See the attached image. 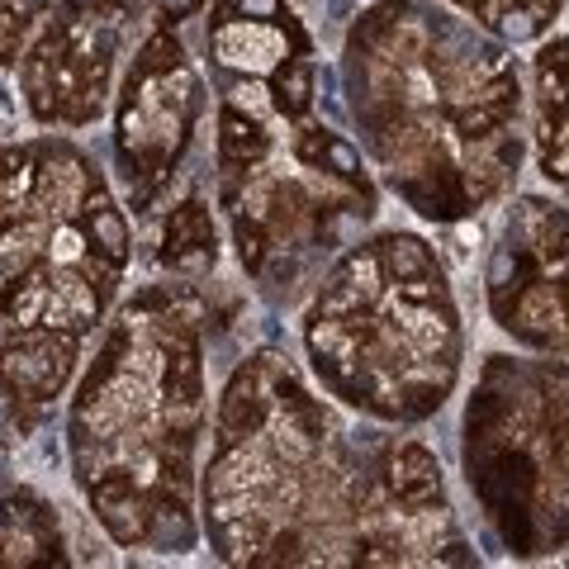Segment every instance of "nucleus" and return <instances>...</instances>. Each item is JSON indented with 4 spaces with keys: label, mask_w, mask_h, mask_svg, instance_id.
Masks as SVG:
<instances>
[{
    "label": "nucleus",
    "mask_w": 569,
    "mask_h": 569,
    "mask_svg": "<svg viewBox=\"0 0 569 569\" xmlns=\"http://www.w3.org/2000/svg\"><path fill=\"white\" fill-rule=\"evenodd\" d=\"M71 356H77V337L71 332L20 328V332H6V342H0V376H6L10 395L43 403L67 385Z\"/></svg>",
    "instance_id": "nucleus-1"
},
{
    "label": "nucleus",
    "mask_w": 569,
    "mask_h": 569,
    "mask_svg": "<svg viewBox=\"0 0 569 569\" xmlns=\"http://www.w3.org/2000/svg\"><path fill=\"white\" fill-rule=\"evenodd\" d=\"M91 503H96V518L104 522V531H110L119 546L148 541V503L152 498H142L138 479L129 470H104L91 485Z\"/></svg>",
    "instance_id": "nucleus-2"
},
{
    "label": "nucleus",
    "mask_w": 569,
    "mask_h": 569,
    "mask_svg": "<svg viewBox=\"0 0 569 569\" xmlns=\"http://www.w3.org/2000/svg\"><path fill=\"white\" fill-rule=\"evenodd\" d=\"M162 261L181 276H204L213 266V223L204 204L186 200L171 209L167 233H162Z\"/></svg>",
    "instance_id": "nucleus-3"
},
{
    "label": "nucleus",
    "mask_w": 569,
    "mask_h": 569,
    "mask_svg": "<svg viewBox=\"0 0 569 569\" xmlns=\"http://www.w3.org/2000/svg\"><path fill=\"white\" fill-rule=\"evenodd\" d=\"M100 290L91 284V276L81 271V266H62L58 276H52V290H48V309H43V328L52 332H86L100 318Z\"/></svg>",
    "instance_id": "nucleus-4"
},
{
    "label": "nucleus",
    "mask_w": 569,
    "mask_h": 569,
    "mask_svg": "<svg viewBox=\"0 0 569 569\" xmlns=\"http://www.w3.org/2000/svg\"><path fill=\"white\" fill-rule=\"evenodd\" d=\"M512 110H518V81L508 77V71H498L493 81L485 86H475V96L470 104H447V114L456 123V133H466V138H493V133H503V123L512 119Z\"/></svg>",
    "instance_id": "nucleus-5"
},
{
    "label": "nucleus",
    "mask_w": 569,
    "mask_h": 569,
    "mask_svg": "<svg viewBox=\"0 0 569 569\" xmlns=\"http://www.w3.org/2000/svg\"><path fill=\"white\" fill-rule=\"evenodd\" d=\"M162 395H167L171 432L186 441V437L194 432V422H200V347H194L190 337H181V347L171 351V366H167Z\"/></svg>",
    "instance_id": "nucleus-6"
},
{
    "label": "nucleus",
    "mask_w": 569,
    "mask_h": 569,
    "mask_svg": "<svg viewBox=\"0 0 569 569\" xmlns=\"http://www.w3.org/2000/svg\"><path fill=\"white\" fill-rule=\"evenodd\" d=\"M67 58V29L52 24L39 43L24 52V96H29V110L39 119L58 114V71Z\"/></svg>",
    "instance_id": "nucleus-7"
},
{
    "label": "nucleus",
    "mask_w": 569,
    "mask_h": 569,
    "mask_svg": "<svg viewBox=\"0 0 569 569\" xmlns=\"http://www.w3.org/2000/svg\"><path fill=\"white\" fill-rule=\"evenodd\" d=\"M33 190H39V200L58 213V219H71V213H81L86 194L96 190V181H91V171H86L81 157H71L67 148H58V152H48V162L39 167Z\"/></svg>",
    "instance_id": "nucleus-8"
},
{
    "label": "nucleus",
    "mask_w": 569,
    "mask_h": 569,
    "mask_svg": "<svg viewBox=\"0 0 569 569\" xmlns=\"http://www.w3.org/2000/svg\"><path fill=\"white\" fill-rule=\"evenodd\" d=\"M503 328H512L518 337H527V342L537 347H550L565 337V309H560V290H550V284L531 280L527 290L512 299V309L503 318Z\"/></svg>",
    "instance_id": "nucleus-9"
},
{
    "label": "nucleus",
    "mask_w": 569,
    "mask_h": 569,
    "mask_svg": "<svg viewBox=\"0 0 569 569\" xmlns=\"http://www.w3.org/2000/svg\"><path fill=\"white\" fill-rule=\"evenodd\" d=\"M399 190L418 213H427V219H460V213L470 209V194H466L460 171H447L441 162L418 171V176H403Z\"/></svg>",
    "instance_id": "nucleus-10"
},
{
    "label": "nucleus",
    "mask_w": 569,
    "mask_h": 569,
    "mask_svg": "<svg viewBox=\"0 0 569 569\" xmlns=\"http://www.w3.org/2000/svg\"><path fill=\"white\" fill-rule=\"evenodd\" d=\"M213 52L228 67H280V39L261 20H223L213 29Z\"/></svg>",
    "instance_id": "nucleus-11"
},
{
    "label": "nucleus",
    "mask_w": 569,
    "mask_h": 569,
    "mask_svg": "<svg viewBox=\"0 0 569 569\" xmlns=\"http://www.w3.org/2000/svg\"><path fill=\"white\" fill-rule=\"evenodd\" d=\"M266 422V389H261V370L242 366L233 380H228V395L219 408V432L223 441H247Z\"/></svg>",
    "instance_id": "nucleus-12"
},
{
    "label": "nucleus",
    "mask_w": 569,
    "mask_h": 569,
    "mask_svg": "<svg viewBox=\"0 0 569 569\" xmlns=\"http://www.w3.org/2000/svg\"><path fill=\"white\" fill-rule=\"evenodd\" d=\"M81 238L96 257H110L119 266L129 257V223H123V213L114 209V200L100 186L86 194V204H81Z\"/></svg>",
    "instance_id": "nucleus-13"
},
{
    "label": "nucleus",
    "mask_w": 569,
    "mask_h": 569,
    "mask_svg": "<svg viewBox=\"0 0 569 569\" xmlns=\"http://www.w3.org/2000/svg\"><path fill=\"white\" fill-rule=\"evenodd\" d=\"M531 280H537V252L508 238V242L493 252V266H489V305H493V313H498V323L508 318L512 299H518Z\"/></svg>",
    "instance_id": "nucleus-14"
},
{
    "label": "nucleus",
    "mask_w": 569,
    "mask_h": 569,
    "mask_svg": "<svg viewBox=\"0 0 569 569\" xmlns=\"http://www.w3.org/2000/svg\"><path fill=\"white\" fill-rule=\"evenodd\" d=\"M389 489H395V498H399V503H408V508L432 503V498L441 493L437 456L427 447H403L395 460H389Z\"/></svg>",
    "instance_id": "nucleus-15"
},
{
    "label": "nucleus",
    "mask_w": 569,
    "mask_h": 569,
    "mask_svg": "<svg viewBox=\"0 0 569 569\" xmlns=\"http://www.w3.org/2000/svg\"><path fill=\"white\" fill-rule=\"evenodd\" d=\"M48 290H52V276H48V266H39V261H33L29 271H20L14 280H6V284H0V313H6L10 323H20V328L43 323Z\"/></svg>",
    "instance_id": "nucleus-16"
},
{
    "label": "nucleus",
    "mask_w": 569,
    "mask_h": 569,
    "mask_svg": "<svg viewBox=\"0 0 569 569\" xmlns=\"http://www.w3.org/2000/svg\"><path fill=\"white\" fill-rule=\"evenodd\" d=\"M219 152L228 167H257L266 152H271V138L261 133V123L252 114H242L238 104H228L219 119Z\"/></svg>",
    "instance_id": "nucleus-17"
},
{
    "label": "nucleus",
    "mask_w": 569,
    "mask_h": 569,
    "mask_svg": "<svg viewBox=\"0 0 569 569\" xmlns=\"http://www.w3.org/2000/svg\"><path fill=\"white\" fill-rule=\"evenodd\" d=\"M299 157H305L309 167H323L332 176H342V181H361V157H356L351 142H342L337 133L305 129V138H299Z\"/></svg>",
    "instance_id": "nucleus-18"
},
{
    "label": "nucleus",
    "mask_w": 569,
    "mask_h": 569,
    "mask_svg": "<svg viewBox=\"0 0 569 569\" xmlns=\"http://www.w3.org/2000/svg\"><path fill=\"white\" fill-rule=\"evenodd\" d=\"M380 271L395 280V290H403V284H413V280L437 276V261L418 238H385L380 242Z\"/></svg>",
    "instance_id": "nucleus-19"
},
{
    "label": "nucleus",
    "mask_w": 569,
    "mask_h": 569,
    "mask_svg": "<svg viewBox=\"0 0 569 569\" xmlns=\"http://www.w3.org/2000/svg\"><path fill=\"white\" fill-rule=\"evenodd\" d=\"M271 104L284 119H299L313 104V67L305 58H290L271 71Z\"/></svg>",
    "instance_id": "nucleus-20"
},
{
    "label": "nucleus",
    "mask_w": 569,
    "mask_h": 569,
    "mask_svg": "<svg viewBox=\"0 0 569 569\" xmlns=\"http://www.w3.org/2000/svg\"><path fill=\"white\" fill-rule=\"evenodd\" d=\"M33 181H39V171H33L29 152H0V228L20 219V204L33 194Z\"/></svg>",
    "instance_id": "nucleus-21"
},
{
    "label": "nucleus",
    "mask_w": 569,
    "mask_h": 569,
    "mask_svg": "<svg viewBox=\"0 0 569 569\" xmlns=\"http://www.w3.org/2000/svg\"><path fill=\"white\" fill-rule=\"evenodd\" d=\"M39 242H43V228L39 223H6L0 228V284L14 280L20 271H29L33 257H39Z\"/></svg>",
    "instance_id": "nucleus-22"
},
{
    "label": "nucleus",
    "mask_w": 569,
    "mask_h": 569,
    "mask_svg": "<svg viewBox=\"0 0 569 569\" xmlns=\"http://www.w3.org/2000/svg\"><path fill=\"white\" fill-rule=\"evenodd\" d=\"M550 14H556V0H508V6L493 14V24L503 39L527 43L550 24Z\"/></svg>",
    "instance_id": "nucleus-23"
},
{
    "label": "nucleus",
    "mask_w": 569,
    "mask_h": 569,
    "mask_svg": "<svg viewBox=\"0 0 569 569\" xmlns=\"http://www.w3.org/2000/svg\"><path fill=\"white\" fill-rule=\"evenodd\" d=\"M276 395H280V408L299 422V432H305L309 441L323 437V413H318V403L305 395V389H299L295 376H280V380H276Z\"/></svg>",
    "instance_id": "nucleus-24"
},
{
    "label": "nucleus",
    "mask_w": 569,
    "mask_h": 569,
    "mask_svg": "<svg viewBox=\"0 0 569 569\" xmlns=\"http://www.w3.org/2000/svg\"><path fill=\"white\" fill-rule=\"evenodd\" d=\"M24 33H29V10L20 0H0V67L20 62Z\"/></svg>",
    "instance_id": "nucleus-25"
},
{
    "label": "nucleus",
    "mask_w": 569,
    "mask_h": 569,
    "mask_svg": "<svg viewBox=\"0 0 569 569\" xmlns=\"http://www.w3.org/2000/svg\"><path fill=\"white\" fill-rule=\"evenodd\" d=\"M171 71H181V43H176L171 33H157V39L142 48V62L133 77H171Z\"/></svg>",
    "instance_id": "nucleus-26"
},
{
    "label": "nucleus",
    "mask_w": 569,
    "mask_h": 569,
    "mask_svg": "<svg viewBox=\"0 0 569 569\" xmlns=\"http://www.w3.org/2000/svg\"><path fill=\"white\" fill-rule=\"evenodd\" d=\"M233 238H238V257H242L247 271H261L266 266V228H261V219H238Z\"/></svg>",
    "instance_id": "nucleus-27"
},
{
    "label": "nucleus",
    "mask_w": 569,
    "mask_h": 569,
    "mask_svg": "<svg viewBox=\"0 0 569 569\" xmlns=\"http://www.w3.org/2000/svg\"><path fill=\"white\" fill-rule=\"evenodd\" d=\"M280 14H284L280 0H223L219 24H223V20H261V24H276Z\"/></svg>",
    "instance_id": "nucleus-28"
},
{
    "label": "nucleus",
    "mask_w": 569,
    "mask_h": 569,
    "mask_svg": "<svg viewBox=\"0 0 569 569\" xmlns=\"http://www.w3.org/2000/svg\"><path fill=\"white\" fill-rule=\"evenodd\" d=\"M162 10H167V20H186V14L200 10V0H162Z\"/></svg>",
    "instance_id": "nucleus-29"
},
{
    "label": "nucleus",
    "mask_w": 569,
    "mask_h": 569,
    "mask_svg": "<svg viewBox=\"0 0 569 569\" xmlns=\"http://www.w3.org/2000/svg\"><path fill=\"white\" fill-rule=\"evenodd\" d=\"M456 6H466L470 14H493V0H456Z\"/></svg>",
    "instance_id": "nucleus-30"
},
{
    "label": "nucleus",
    "mask_w": 569,
    "mask_h": 569,
    "mask_svg": "<svg viewBox=\"0 0 569 569\" xmlns=\"http://www.w3.org/2000/svg\"><path fill=\"white\" fill-rule=\"evenodd\" d=\"M560 309H565V332H569V276L560 280Z\"/></svg>",
    "instance_id": "nucleus-31"
},
{
    "label": "nucleus",
    "mask_w": 569,
    "mask_h": 569,
    "mask_svg": "<svg viewBox=\"0 0 569 569\" xmlns=\"http://www.w3.org/2000/svg\"><path fill=\"white\" fill-rule=\"evenodd\" d=\"M77 10H96V6H104V0H71Z\"/></svg>",
    "instance_id": "nucleus-32"
},
{
    "label": "nucleus",
    "mask_w": 569,
    "mask_h": 569,
    "mask_svg": "<svg viewBox=\"0 0 569 569\" xmlns=\"http://www.w3.org/2000/svg\"><path fill=\"white\" fill-rule=\"evenodd\" d=\"M119 6H138V0H119Z\"/></svg>",
    "instance_id": "nucleus-33"
}]
</instances>
